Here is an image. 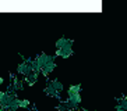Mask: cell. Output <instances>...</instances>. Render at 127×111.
Listing matches in <instances>:
<instances>
[{
    "mask_svg": "<svg viewBox=\"0 0 127 111\" xmlns=\"http://www.w3.org/2000/svg\"><path fill=\"white\" fill-rule=\"evenodd\" d=\"M32 60L34 58H25L24 61H21V63L17 65V72H18L20 75H23V76H28V75L32 72V67H31V63H32Z\"/></svg>",
    "mask_w": 127,
    "mask_h": 111,
    "instance_id": "1",
    "label": "cell"
},
{
    "mask_svg": "<svg viewBox=\"0 0 127 111\" xmlns=\"http://www.w3.org/2000/svg\"><path fill=\"white\" fill-rule=\"evenodd\" d=\"M55 60H56V56H49V54H46V53H41V54H38L36 57H35V61L38 63V65L41 67V70L50 63H56Z\"/></svg>",
    "mask_w": 127,
    "mask_h": 111,
    "instance_id": "2",
    "label": "cell"
},
{
    "mask_svg": "<svg viewBox=\"0 0 127 111\" xmlns=\"http://www.w3.org/2000/svg\"><path fill=\"white\" fill-rule=\"evenodd\" d=\"M73 53H74V50H73V44H68V46H66V47L56 50V54L55 56H56V57L59 56V57H62V58H68V57L73 56Z\"/></svg>",
    "mask_w": 127,
    "mask_h": 111,
    "instance_id": "3",
    "label": "cell"
},
{
    "mask_svg": "<svg viewBox=\"0 0 127 111\" xmlns=\"http://www.w3.org/2000/svg\"><path fill=\"white\" fill-rule=\"evenodd\" d=\"M10 90H13V92H18V90H21L23 89V81L21 79H18V78H15L14 75H11V85H10Z\"/></svg>",
    "mask_w": 127,
    "mask_h": 111,
    "instance_id": "4",
    "label": "cell"
},
{
    "mask_svg": "<svg viewBox=\"0 0 127 111\" xmlns=\"http://www.w3.org/2000/svg\"><path fill=\"white\" fill-rule=\"evenodd\" d=\"M68 44H74V40L73 39H67V37H60V39H57L56 43H55V46H56V49L59 50V49H63L66 47V46H68Z\"/></svg>",
    "mask_w": 127,
    "mask_h": 111,
    "instance_id": "5",
    "label": "cell"
},
{
    "mask_svg": "<svg viewBox=\"0 0 127 111\" xmlns=\"http://www.w3.org/2000/svg\"><path fill=\"white\" fill-rule=\"evenodd\" d=\"M43 92H45V94H48V96H50V97H57V99H59V93L55 90V88H53L52 85H50V82H48V83H46L45 89H43Z\"/></svg>",
    "mask_w": 127,
    "mask_h": 111,
    "instance_id": "6",
    "label": "cell"
},
{
    "mask_svg": "<svg viewBox=\"0 0 127 111\" xmlns=\"http://www.w3.org/2000/svg\"><path fill=\"white\" fill-rule=\"evenodd\" d=\"M115 110L116 111H127V99L126 97L117 99V104H116Z\"/></svg>",
    "mask_w": 127,
    "mask_h": 111,
    "instance_id": "7",
    "label": "cell"
},
{
    "mask_svg": "<svg viewBox=\"0 0 127 111\" xmlns=\"http://www.w3.org/2000/svg\"><path fill=\"white\" fill-rule=\"evenodd\" d=\"M38 76H39V74H36V72H31L28 76H25L24 79H25V82L28 83L30 86H32V85H35L38 82Z\"/></svg>",
    "mask_w": 127,
    "mask_h": 111,
    "instance_id": "8",
    "label": "cell"
},
{
    "mask_svg": "<svg viewBox=\"0 0 127 111\" xmlns=\"http://www.w3.org/2000/svg\"><path fill=\"white\" fill-rule=\"evenodd\" d=\"M50 82V85L55 88V90H56L57 93L60 94V92H63V89H64V86H63V83L59 81V79H52V81H49Z\"/></svg>",
    "mask_w": 127,
    "mask_h": 111,
    "instance_id": "9",
    "label": "cell"
},
{
    "mask_svg": "<svg viewBox=\"0 0 127 111\" xmlns=\"http://www.w3.org/2000/svg\"><path fill=\"white\" fill-rule=\"evenodd\" d=\"M55 68H56V63H50V64H48V65H45L42 68V75H43V76H48L50 72H53Z\"/></svg>",
    "mask_w": 127,
    "mask_h": 111,
    "instance_id": "10",
    "label": "cell"
},
{
    "mask_svg": "<svg viewBox=\"0 0 127 111\" xmlns=\"http://www.w3.org/2000/svg\"><path fill=\"white\" fill-rule=\"evenodd\" d=\"M81 83H77V85H71L67 89V94H77V93H81Z\"/></svg>",
    "mask_w": 127,
    "mask_h": 111,
    "instance_id": "11",
    "label": "cell"
},
{
    "mask_svg": "<svg viewBox=\"0 0 127 111\" xmlns=\"http://www.w3.org/2000/svg\"><path fill=\"white\" fill-rule=\"evenodd\" d=\"M56 110H57V111H70V110H68V106H67V103H66V101H60V103L56 106Z\"/></svg>",
    "mask_w": 127,
    "mask_h": 111,
    "instance_id": "12",
    "label": "cell"
},
{
    "mask_svg": "<svg viewBox=\"0 0 127 111\" xmlns=\"http://www.w3.org/2000/svg\"><path fill=\"white\" fill-rule=\"evenodd\" d=\"M28 107H31L30 100H27V99H20V108H28Z\"/></svg>",
    "mask_w": 127,
    "mask_h": 111,
    "instance_id": "13",
    "label": "cell"
},
{
    "mask_svg": "<svg viewBox=\"0 0 127 111\" xmlns=\"http://www.w3.org/2000/svg\"><path fill=\"white\" fill-rule=\"evenodd\" d=\"M6 92H7V90H0V103L3 101L4 96H6Z\"/></svg>",
    "mask_w": 127,
    "mask_h": 111,
    "instance_id": "14",
    "label": "cell"
},
{
    "mask_svg": "<svg viewBox=\"0 0 127 111\" xmlns=\"http://www.w3.org/2000/svg\"><path fill=\"white\" fill-rule=\"evenodd\" d=\"M3 83H4V78H0V86L3 85Z\"/></svg>",
    "mask_w": 127,
    "mask_h": 111,
    "instance_id": "15",
    "label": "cell"
},
{
    "mask_svg": "<svg viewBox=\"0 0 127 111\" xmlns=\"http://www.w3.org/2000/svg\"><path fill=\"white\" fill-rule=\"evenodd\" d=\"M80 111H88V110H85V108H82V110H80Z\"/></svg>",
    "mask_w": 127,
    "mask_h": 111,
    "instance_id": "16",
    "label": "cell"
},
{
    "mask_svg": "<svg viewBox=\"0 0 127 111\" xmlns=\"http://www.w3.org/2000/svg\"><path fill=\"white\" fill-rule=\"evenodd\" d=\"M92 111H96V110H92Z\"/></svg>",
    "mask_w": 127,
    "mask_h": 111,
    "instance_id": "17",
    "label": "cell"
},
{
    "mask_svg": "<svg viewBox=\"0 0 127 111\" xmlns=\"http://www.w3.org/2000/svg\"><path fill=\"white\" fill-rule=\"evenodd\" d=\"M126 99H127V96H126Z\"/></svg>",
    "mask_w": 127,
    "mask_h": 111,
    "instance_id": "18",
    "label": "cell"
}]
</instances>
